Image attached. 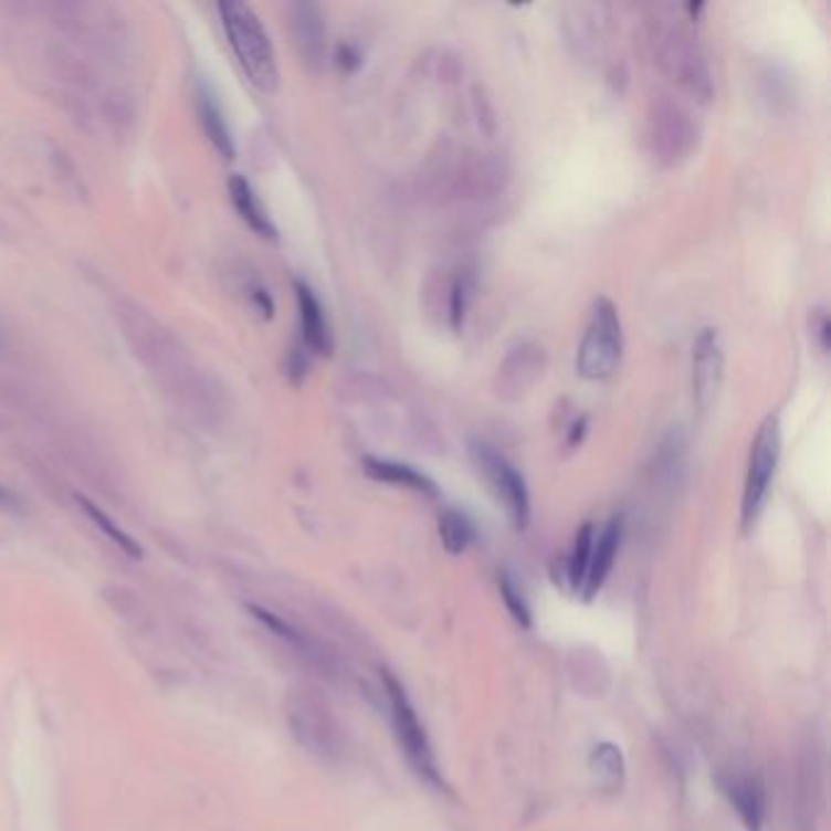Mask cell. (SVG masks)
Here are the masks:
<instances>
[{
	"instance_id": "cell-24",
	"label": "cell",
	"mask_w": 831,
	"mask_h": 831,
	"mask_svg": "<svg viewBox=\"0 0 831 831\" xmlns=\"http://www.w3.org/2000/svg\"><path fill=\"white\" fill-rule=\"evenodd\" d=\"M249 612H252V614L256 617V620H259L261 624H264L266 629H271V632L276 634V637L286 639L288 644H293V646L305 649V637H303V634L298 632V629H295L293 624H288L286 620H283V617L273 614V612L266 610V608H259V604H249Z\"/></svg>"
},
{
	"instance_id": "cell-28",
	"label": "cell",
	"mask_w": 831,
	"mask_h": 831,
	"mask_svg": "<svg viewBox=\"0 0 831 831\" xmlns=\"http://www.w3.org/2000/svg\"><path fill=\"white\" fill-rule=\"evenodd\" d=\"M288 374L293 378V383H301L305 374H307V359L303 349H293L288 356Z\"/></svg>"
},
{
	"instance_id": "cell-4",
	"label": "cell",
	"mask_w": 831,
	"mask_h": 831,
	"mask_svg": "<svg viewBox=\"0 0 831 831\" xmlns=\"http://www.w3.org/2000/svg\"><path fill=\"white\" fill-rule=\"evenodd\" d=\"M383 687L390 703V719H393V729L400 741L402 754L408 756L410 766L418 770V776H422L427 782L432 786H444L442 776H439V768L434 761V751L430 744V736H427L422 722L414 712L410 697L406 693V687L398 683L393 673L383 671Z\"/></svg>"
},
{
	"instance_id": "cell-25",
	"label": "cell",
	"mask_w": 831,
	"mask_h": 831,
	"mask_svg": "<svg viewBox=\"0 0 831 831\" xmlns=\"http://www.w3.org/2000/svg\"><path fill=\"white\" fill-rule=\"evenodd\" d=\"M469 298H471V286L466 276H459L451 281L449 288V325L454 332L464 327V317L469 311Z\"/></svg>"
},
{
	"instance_id": "cell-7",
	"label": "cell",
	"mask_w": 831,
	"mask_h": 831,
	"mask_svg": "<svg viewBox=\"0 0 831 831\" xmlns=\"http://www.w3.org/2000/svg\"><path fill=\"white\" fill-rule=\"evenodd\" d=\"M291 729L293 736L298 739L305 749L319 756H335L341 749V736L335 719L329 717L327 707H323L317 699L298 695L291 699L288 709Z\"/></svg>"
},
{
	"instance_id": "cell-15",
	"label": "cell",
	"mask_w": 831,
	"mask_h": 831,
	"mask_svg": "<svg viewBox=\"0 0 831 831\" xmlns=\"http://www.w3.org/2000/svg\"><path fill=\"white\" fill-rule=\"evenodd\" d=\"M230 198H232V206L236 210V215H240L246 222L249 230H254L256 234L266 236V240H273V236H276V228H273L269 212L264 210V206H261V200L256 198L254 188L249 186L244 176H232L230 178Z\"/></svg>"
},
{
	"instance_id": "cell-23",
	"label": "cell",
	"mask_w": 831,
	"mask_h": 831,
	"mask_svg": "<svg viewBox=\"0 0 831 831\" xmlns=\"http://www.w3.org/2000/svg\"><path fill=\"white\" fill-rule=\"evenodd\" d=\"M497 588H501V598L505 602L509 617H513V620L522 629H529L532 627V610H529L527 600L522 598V592L515 586V580L509 578L507 574H497Z\"/></svg>"
},
{
	"instance_id": "cell-31",
	"label": "cell",
	"mask_w": 831,
	"mask_h": 831,
	"mask_svg": "<svg viewBox=\"0 0 831 831\" xmlns=\"http://www.w3.org/2000/svg\"><path fill=\"white\" fill-rule=\"evenodd\" d=\"M703 8H705L703 3H691V6H687V10H691V13H693L695 18H697L699 13H703Z\"/></svg>"
},
{
	"instance_id": "cell-14",
	"label": "cell",
	"mask_w": 831,
	"mask_h": 831,
	"mask_svg": "<svg viewBox=\"0 0 831 831\" xmlns=\"http://www.w3.org/2000/svg\"><path fill=\"white\" fill-rule=\"evenodd\" d=\"M364 471L378 483H390V485H400V488H408L420 493L424 497H436L439 488L436 483L424 476L422 471L412 469L408 464H400V461H390V459H374L366 456L364 459Z\"/></svg>"
},
{
	"instance_id": "cell-6",
	"label": "cell",
	"mask_w": 831,
	"mask_h": 831,
	"mask_svg": "<svg viewBox=\"0 0 831 831\" xmlns=\"http://www.w3.org/2000/svg\"><path fill=\"white\" fill-rule=\"evenodd\" d=\"M651 44H654L656 62L673 81H679L681 88L693 93V96H699L703 101L709 98V71L703 52L697 50L691 34L681 28H659Z\"/></svg>"
},
{
	"instance_id": "cell-10",
	"label": "cell",
	"mask_w": 831,
	"mask_h": 831,
	"mask_svg": "<svg viewBox=\"0 0 831 831\" xmlns=\"http://www.w3.org/2000/svg\"><path fill=\"white\" fill-rule=\"evenodd\" d=\"M651 125H654L651 127V141H654V151L661 154V159L675 161L691 151L695 129L687 115L675 105H659L656 113L651 115Z\"/></svg>"
},
{
	"instance_id": "cell-3",
	"label": "cell",
	"mask_w": 831,
	"mask_h": 831,
	"mask_svg": "<svg viewBox=\"0 0 831 831\" xmlns=\"http://www.w3.org/2000/svg\"><path fill=\"white\" fill-rule=\"evenodd\" d=\"M780 461V420L776 414L758 424L756 436L749 451V466H746V483H744V501H741V525L749 532L756 519L761 517L764 507L768 503L770 485L776 478V469Z\"/></svg>"
},
{
	"instance_id": "cell-1",
	"label": "cell",
	"mask_w": 831,
	"mask_h": 831,
	"mask_svg": "<svg viewBox=\"0 0 831 831\" xmlns=\"http://www.w3.org/2000/svg\"><path fill=\"white\" fill-rule=\"evenodd\" d=\"M218 10H220L224 38H228L236 64L242 66L249 83H252V86L261 93L276 91L278 88L276 52H273L269 34L264 25L259 22V18L254 15V10L244 3H236V0L220 3Z\"/></svg>"
},
{
	"instance_id": "cell-20",
	"label": "cell",
	"mask_w": 831,
	"mask_h": 831,
	"mask_svg": "<svg viewBox=\"0 0 831 831\" xmlns=\"http://www.w3.org/2000/svg\"><path fill=\"white\" fill-rule=\"evenodd\" d=\"M76 503L83 509V515H86L93 522V525H96V529L103 532L105 537H108L117 546V549L127 554L129 559H141V554H145V551H141V546L137 544V539L129 537V534L120 525H117V522L108 513H105V509H101L96 503L88 501L86 495H76Z\"/></svg>"
},
{
	"instance_id": "cell-5",
	"label": "cell",
	"mask_w": 831,
	"mask_h": 831,
	"mask_svg": "<svg viewBox=\"0 0 831 831\" xmlns=\"http://www.w3.org/2000/svg\"><path fill=\"white\" fill-rule=\"evenodd\" d=\"M469 454L485 483H488L491 493L497 497V503L505 507L515 529H525L529 525V491L522 473L509 464L507 456H503L488 442H481V439H473L469 444Z\"/></svg>"
},
{
	"instance_id": "cell-30",
	"label": "cell",
	"mask_w": 831,
	"mask_h": 831,
	"mask_svg": "<svg viewBox=\"0 0 831 831\" xmlns=\"http://www.w3.org/2000/svg\"><path fill=\"white\" fill-rule=\"evenodd\" d=\"M20 503L15 493H10L6 485H0V509H15Z\"/></svg>"
},
{
	"instance_id": "cell-27",
	"label": "cell",
	"mask_w": 831,
	"mask_h": 831,
	"mask_svg": "<svg viewBox=\"0 0 831 831\" xmlns=\"http://www.w3.org/2000/svg\"><path fill=\"white\" fill-rule=\"evenodd\" d=\"M337 64H339V69L347 71V74H351V71L361 66V52L351 44H339L337 46Z\"/></svg>"
},
{
	"instance_id": "cell-16",
	"label": "cell",
	"mask_w": 831,
	"mask_h": 831,
	"mask_svg": "<svg viewBox=\"0 0 831 831\" xmlns=\"http://www.w3.org/2000/svg\"><path fill=\"white\" fill-rule=\"evenodd\" d=\"M293 10H295L293 30H295V38H298V46L305 56V62L319 64L323 62V52H325V28H323V18H319V10L311 3H301Z\"/></svg>"
},
{
	"instance_id": "cell-2",
	"label": "cell",
	"mask_w": 831,
	"mask_h": 831,
	"mask_svg": "<svg viewBox=\"0 0 831 831\" xmlns=\"http://www.w3.org/2000/svg\"><path fill=\"white\" fill-rule=\"evenodd\" d=\"M622 347V323L620 315H617V307L608 298L596 301L576 356L578 374L588 378V381H604L620 366Z\"/></svg>"
},
{
	"instance_id": "cell-32",
	"label": "cell",
	"mask_w": 831,
	"mask_h": 831,
	"mask_svg": "<svg viewBox=\"0 0 831 831\" xmlns=\"http://www.w3.org/2000/svg\"><path fill=\"white\" fill-rule=\"evenodd\" d=\"M0 344H3V337H0Z\"/></svg>"
},
{
	"instance_id": "cell-29",
	"label": "cell",
	"mask_w": 831,
	"mask_h": 831,
	"mask_svg": "<svg viewBox=\"0 0 831 831\" xmlns=\"http://www.w3.org/2000/svg\"><path fill=\"white\" fill-rule=\"evenodd\" d=\"M588 434V418H578L574 424H571V432H568V446L576 449L580 442H583V436Z\"/></svg>"
},
{
	"instance_id": "cell-18",
	"label": "cell",
	"mask_w": 831,
	"mask_h": 831,
	"mask_svg": "<svg viewBox=\"0 0 831 831\" xmlns=\"http://www.w3.org/2000/svg\"><path fill=\"white\" fill-rule=\"evenodd\" d=\"M590 770L596 778L598 788L602 790H620L624 780V756L617 744L602 741L590 754Z\"/></svg>"
},
{
	"instance_id": "cell-21",
	"label": "cell",
	"mask_w": 831,
	"mask_h": 831,
	"mask_svg": "<svg viewBox=\"0 0 831 831\" xmlns=\"http://www.w3.org/2000/svg\"><path fill=\"white\" fill-rule=\"evenodd\" d=\"M439 539H442L446 554L461 556L473 544V539H476V529H473V522L464 513H459V509H444V513L439 515Z\"/></svg>"
},
{
	"instance_id": "cell-17",
	"label": "cell",
	"mask_w": 831,
	"mask_h": 831,
	"mask_svg": "<svg viewBox=\"0 0 831 831\" xmlns=\"http://www.w3.org/2000/svg\"><path fill=\"white\" fill-rule=\"evenodd\" d=\"M592 544H596V527H592L590 522H586V525L580 527L578 534H576L571 556H566V561L559 564L564 568L561 580H566V588L571 590L574 596L583 590L586 574H588V566H590Z\"/></svg>"
},
{
	"instance_id": "cell-13",
	"label": "cell",
	"mask_w": 831,
	"mask_h": 831,
	"mask_svg": "<svg viewBox=\"0 0 831 831\" xmlns=\"http://www.w3.org/2000/svg\"><path fill=\"white\" fill-rule=\"evenodd\" d=\"M722 788L739 812L746 831H761L766 817V790L764 782L751 776H732L722 780Z\"/></svg>"
},
{
	"instance_id": "cell-12",
	"label": "cell",
	"mask_w": 831,
	"mask_h": 831,
	"mask_svg": "<svg viewBox=\"0 0 831 831\" xmlns=\"http://www.w3.org/2000/svg\"><path fill=\"white\" fill-rule=\"evenodd\" d=\"M620 541H622V515H614L608 522V525L602 527L596 544H592L586 583H583V590H580V596H583L586 602L596 600V596L602 590L604 580H608V576L612 571V564H614L617 549H620Z\"/></svg>"
},
{
	"instance_id": "cell-26",
	"label": "cell",
	"mask_w": 831,
	"mask_h": 831,
	"mask_svg": "<svg viewBox=\"0 0 831 831\" xmlns=\"http://www.w3.org/2000/svg\"><path fill=\"white\" fill-rule=\"evenodd\" d=\"M810 335L819 351L827 354L829 351V339H831V325H829V315L824 307H814L810 315Z\"/></svg>"
},
{
	"instance_id": "cell-22",
	"label": "cell",
	"mask_w": 831,
	"mask_h": 831,
	"mask_svg": "<svg viewBox=\"0 0 831 831\" xmlns=\"http://www.w3.org/2000/svg\"><path fill=\"white\" fill-rule=\"evenodd\" d=\"M685 459H687L685 434L681 432V427H673L656 449V469H654L656 476L669 483L673 481L679 483V473L685 471Z\"/></svg>"
},
{
	"instance_id": "cell-19",
	"label": "cell",
	"mask_w": 831,
	"mask_h": 831,
	"mask_svg": "<svg viewBox=\"0 0 831 831\" xmlns=\"http://www.w3.org/2000/svg\"><path fill=\"white\" fill-rule=\"evenodd\" d=\"M198 115H200V123H203V129H206V135L210 139V145L218 149L222 159L232 161L234 159V141L230 137V127H228V123H224L220 105L215 103V98L210 96V93H200Z\"/></svg>"
},
{
	"instance_id": "cell-8",
	"label": "cell",
	"mask_w": 831,
	"mask_h": 831,
	"mask_svg": "<svg viewBox=\"0 0 831 831\" xmlns=\"http://www.w3.org/2000/svg\"><path fill=\"white\" fill-rule=\"evenodd\" d=\"M724 378V349L715 327L699 332L693 347V400L699 412H707L719 396Z\"/></svg>"
},
{
	"instance_id": "cell-9",
	"label": "cell",
	"mask_w": 831,
	"mask_h": 831,
	"mask_svg": "<svg viewBox=\"0 0 831 831\" xmlns=\"http://www.w3.org/2000/svg\"><path fill=\"white\" fill-rule=\"evenodd\" d=\"M546 368L544 347L534 341H525L507 354L503 366H497L495 393L505 400H517L539 381Z\"/></svg>"
},
{
	"instance_id": "cell-11",
	"label": "cell",
	"mask_w": 831,
	"mask_h": 831,
	"mask_svg": "<svg viewBox=\"0 0 831 831\" xmlns=\"http://www.w3.org/2000/svg\"><path fill=\"white\" fill-rule=\"evenodd\" d=\"M295 301H298L303 347L311 349L313 354L329 356L332 349H335V339H332L327 315L323 311V305H319L317 295L307 283L295 281Z\"/></svg>"
}]
</instances>
